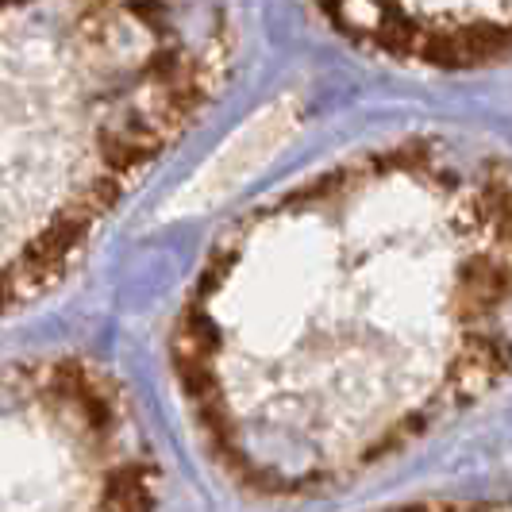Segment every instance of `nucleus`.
Instances as JSON below:
<instances>
[{"instance_id":"nucleus-1","label":"nucleus","mask_w":512,"mask_h":512,"mask_svg":"<svg viewBox=\"0 0 512 512\" xmlns=\"http://www.w3.org/2000/svg\"><path fill=\"white\" fill-rule=\"evenodd\" d=\"M166 370L247 501L401 459L512 378V158L405 131L255 201L181 289Z\"/></svg>"},{"instance_id":"nucleus-2","label":"nucleus","mask_w":512,"mask_h":512,"mask_svg":"<svg viewBox=\"0 0 512 512\" xmlns=\"http://www.w3.org/2000/svg\"><path fill=\"white\" fill-rule=\"evenodd\" d=\"M162 462L128 389L81 355L0 374V512H158Z\"/></svg>"},{"instance_id":"nucleus-4","label":"nucleus","mask_w":512,"mask_h":512,"mask_svg":"<svg viewBox=\"0 0 512 512\" xmlns=\"http://www.w3.org/2000/svg\"><path fill=\"white\" fill-rule=\"evenodd\" d=\"M374 512H512V501H482V497H420V501H401Z\"/></svg>"},{"instance_id":"nucleus-3","label":"nucleus","mask_w":512,"mask_h":512,"mask_svg":"<svg viewBox=\"0 0 512 512\" xmlns=\"http://www.w3.org/2000/svg\"><path fill=\"white\" fill-rule=\"evenodd\" d=\"M355 51L409 70L466 74L512 58V0H308Z\"/></svg>"}]
</instances>
